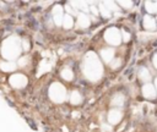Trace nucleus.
Masks as SVG:
<instances>
[{
  "label": "nucleus",
  "mask_w": 157,
  "mask_h": 132,
  "mask_svg": "<svg viewBox=\"0 0 157 132\" xmlns=\"http://www.w3.org/2000/svg\"><path fill=\"white\" fill-rule=\"evenodd\" d=\"M83 72H85L86 77L91 81H97L101 78L103 68H102V65H101V62H99V60L94 53H88L86 55L85 65H83Z\"/></svg>",
  "instance_id": "obj_1"
},
{
  "label": "nucleus",
  "mask_w": 157,
  "mask_h": 132,
  "mask_svg": "<svg viewBox=\"0 0 157 132\" xmlns=\"http://www.w3.org/2000/svg\"><path fill=\"white\" fill-rule=\"evenodd\" d=\"M104 39L112 45H118L121 42V32L118 31V28L112 27L104 33Z\"/></svg>",
  "instance_id": "obj_2"
},
{
  "label": "nucleus",
  "mask_w": 157,
  "mask_h": 132,
  "mask_svg": "<svg viewBox=\"0 0 157 132\" xmlns=\"http://www.w3.org/2000/svg\"><path fill=\"white\" fill-rule=\"evenodd\" d=\"M65 93L66 90L60 83H54L50 87V98L56 103H60L65 99Z\"/></svg>",
  "instance_id": "obj_3"
},
{
  "label": "nucleus",
  "mask_w": 157,
  "mask_h": 132,
  "mask_svg": "<svg viewBox=\"0 0 157 132\" xmlns=\"http://www.w3.org/2000/svg\"><path fill=\"white\" fill-rule=\"evenodd\" d=\"M142 94H144V97L147 98V99H153V98L157 95L156 87L152 86L151 83H146V84L142 87Z\"/></svg>",
  "instance_id": "obj_4"
},
{
  "label": "nucleus",
  "mask_w": 157,
  "mask_h": 132,
  "mask_svg": "<svg viewBox=\"0 0 157 132\" xmlns=\"http://www.w3.org/2000/svg\"><path fill=\"white\" fill-rule=\"evenodd\" d=\"M120 120H121V112H120L119 110L113 109V110L109 111V114H108V121H109V123L115 125V123H118Z\"/></svg>",
  "instance_id": "obj_5"
},
{
  "label": "nucleus",
  "mask_w": 157,
  "mask_h": 132,
  "mask_svg": "<svg viewBox=\"0 0 157 132\" xmlns=\"http://www.w3.org/2000/svg\"><path fill=\"white\" fill-rule=\"evenodd\" d=\"M77 26L80 28H86V27L90 26V18L86 13L81 12V13L77 15Z\"/></svg>",
  "instance_id": "obj_6"
},
{
  "label": "nucleus",
  "mask_w": 157,
  "mask_h": 132,
  "mask_svg": "<svg viewBox=\"0 0 157 132\" xmlns=\"http://www.w3.org/2000/svg\"><path fill=\"white\" fill-rule=\"evenodd\" d=\"M101 56L102 59L105 61V62H112L113 61V57H114V50L110 49V48H107V49H103L101 51Z\"/></svg>",
  "instance_id": "obj_7"
},
{
  "label": "nucleus",
  "mask_w": 157,
  "mask_h": 132,
  "mask_svg": "<svg viewBox=\"0 0 157 132\" xmlns=\"http://www.w3.org/2000/svg\"><path fill=\"white\" fill-rule=\"evenodd\" d=\"M144 27H145L146 29H148V31L156 29V20H155L153 17L146 15V16L144 17Z\"/></svg>",
  "instance_id": "obj_8"
},
{
  "label": "nucleus",
  "mask_w": 157,
  "mask_h": 132,
  "mask_svg": "<svg viewBox=\"0 0 157 132\" xmlns=\"http://www.w3.org/2000/svg\"><path fill=\"white\" fill-rule=\"evenodd\" d=\"M53 12H54V21H55V23H56V24H63V18H64V16H63L61 7H60V6H55Z\"/></svg>",
  "instance_id": "obj_9"
},
{
  "label": "nucleus",
  "mask_w": 157,
  "mask_h": 132,
  "mask_svg": "<svg viewBox=\"0 0 157 132\" xmlns=\"http://www.w3.org/2000/svg\"><path fill=\"white\" fill-rule=\"evenodd\" d=\"M70 101H71L72 104H80V103L82 101V95H81L77 90H74V92L71 93V95H70Z\"/></svg>",
  "instance_id": "obj_10"
},
{
  "label": "nucleus",
  "mask_w": 157,
  "mask_h": 132,
  "mask_svg": "<svg viewBox=\"0 0 157 132\" xmlns=\"http://www.w3.org/2000/svg\"><path fill=\"white\" fill-rule=\"evenodd\" d=\"M139 76H140V78H141L142 81H145V82L150 81V78H151V75H150V72H148V70H147L146 67H141V68H140Z\"/></svg>",
  "instance_id": "obj_11"
},
{
  "label": "nucleus",
  "mask_w": 157,
  "mask_h": 132,
  "mask_svg": "<svg viewBox=\"0 0 157 132\" xmlns=\"http://www.w3.org/2000/svg\"><path fill=\"white\" fill-rule=\"evenodd\" d=\"M63 26H64V28H67V29L74 26V20H72V17L70 15H65L64 16V18H63Z\"/></svg>",
  "instance_id": "obj_12"
},
{
  "label": "nucleus",
  "mask_w": 157,
  "mask_h": 132,
  "mask_svg": "<svg viewBox=\"0 0 157 132\" xmlns=\"http://www.w3.org/2000/svg\"><path fill=\"white\" fill-rule=\"evenodd\" d=\"M61 77H63L64 79H66V81H71L72 77H74V73H72L71 68H69V67L64 68V70L61 71Z\"/></svg>",
  "instance_id": "obj_13"
},
{
  "label": "nucleus",
  "mask_w": 157,
  "mask_h": 132,
  "mask_svg": "<svg viewBox=\"0 0 157 132\" xmlns=\"http://www.w3.org/2000/svg\"><path fill=\"white\" fill-rule=\"evenodd\" d=\"M112 103H113V105H115V106H120V105H123V103H124V97H123V94H120V93L115 94V95L113 97Z\"/></svg>",
  "instance_id": "obj_14"
},
{
  "label": "nucleus",
  "mask_w": 157,
  "mask_h": 132,
  "mask_svg": "<svg viewBox=\"0 0 157 132\" xmlns=\"http://www.w3.org/2000/svg\"><path fill=\"white\" fill-rule=\"evenodd\" d=\"M71 5H74L75 6V9L76 7H80L81 10H83V11H87L88 9H87V2L86 1H71Z\"/></svg>",
  "instance_id": "obj_15"
},
{
  "label": "nucleus",
  "mask_w": 157,
  "mask_h": 132,
  "mask_svg": "<svg viewBox=\"0 0 157 132\" xmlns=\"http://www.w3.org/2000/svg\"><path fill=\"white\" fill-rule=\"evenodd\" d=\"M99 12H101V15L103 17H109L110 16V11L104 6V4H101L99 5Z\"/></svg>",
  "instance_id": "obj_16"
},
{
  "label": "nucleus",
  "mask_w": 157,
  "mask_h": 132,
  "mask_svg": "<svg viewBox=\"0 0 157 132\" xmlns=\"http://www.w3.org/2000/svg\"><path fill=\"white\" fill-rule=\"evenodd\" d=\"M145 6H146V10L148 11V12H156V5H155V2H151V1H147L146 4H145Z\"/></svg>",
  "instance_id": "obj_17"
},
{
  "label": "nucleus",
  "mask_w": 157,
  "mask_h": 132,
  "mask_svg": "<svg viewBox=\"0 0 157 132\" xmlns=\"http://www.w3.org/2000/svg\"><path fill=\"white\" fill-rule=\"evenodd\" d=\"M118 4L124 9H130L132 6V1H118Z\"/></svg>",
  "instance_id": "obj_18"
},
{
  "label": "nucleus",
  "mask_w": 157,
  "mask_h": 132,
  "mask_svg": "<svg viewBox=\"0 0 157 132\" xmlns=\"http://www.w3.org/2000/svg\"><path fill=\"white\" fill-rule=\"evenodd\" d=\"M120 64H121L120 59H114V60L110 62V66H112V68H118V67L120 66Z\"/></svg>",
  "instance_id": "obj_19"
},
{
  "label": "nucleus",
  "mask_w": 157,
  "mask_h": 132,
  "mask_svg": "<svg viewBox=\"0 0 157 132\" xmlns=\"http://www.w3.org/2000/svg\"><path fill=\"white\" fill-rule=\"evenodd\" d=\"M121 38H123V40H124V42H128V40L130 39V34H129V33H126L125 31H121Z\"/></svg>",
  "instance_id": "obj_20"
},
{
  "label": "nucleus",
  "mask_w": 157,
  "mask_h": 132,
  "mask_svg": "<svg viewBox=\"0 0 157 132\" xmlns=\"http://www.w3.org/2000/svg\"><path fill=\"white\" fill-rule=\"evenodd\" d=\"M153 65H155V67L157 68V54H156L155 57H153Z\"/></svg>",
  "instance_id": "obj_21"
},
{
  "label": "nucleus",
  "mask_w": 157,
  "mask_h": 132,
  "mask_svg": "<svg viewBox=\"0 0 157 132\" xmlns=\"http://www.w3.org/2000/svg\"><path fill=\"white\" fill-rule=\"evenodd\" d=\"M155 83H156V90H157V78H156V82Z\"/></svg>",
  "instance_id": "obj_22"
},
{
  "label": "nucleus",
  "mask_w": 157,
  "mask_h": 132,
  "mask_svg": "<svg viewBox=\"0 0 157 132\" xmlns=\"http://www.w3.org/2000/svg\"><path fill=\"white\" fill-rule=\"evenodd\" d=\"M155 5H156V12H157V2H155Z\"/></svg>",
  "instance_id": "obj_23"
},
{
  "label": "nucleus",
  "mask_w": 157,
  "mask_h": 132,
  "mask_svg": "<svg viewBox=\"0 0 157 132\" xmlns=\"http://www.w3.org/2000/svg\"><path fill=\"white\" fill-rule=\"evenodd\" d=\"M156 22H157V21H156Z\"/></svg>",
  "instance_id": "obj_24"
}]
</instances>
